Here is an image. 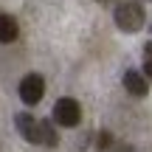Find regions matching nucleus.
<instances>
[{
	"mask_svg": "<svg viewBox=\"0 0 152 152\" xmlns=\"http://www.w3.org/2000/svg\"><path fill=\"white\" fill-rule=\"evenodd\" d=\"M115 26L121 28V31L127 34H135L144 28V23H147V14H144L141 3H135V0H127V3H121L118 9H115Z\"/></svg>",
	"mask_w": 152,
	"mask_h": 152,
	"instance_id": "1",
	"label": "nucleus"
},
{
	"mask_svg": "<svg viewBox=\"0 0 152 152\" xmlns=\"http://www.w3.org/2000/svg\"><path fill=\"white\" fill-rule=\"evenodd\" d=\"M54 121L59 127H76L82 121V107L76 99H59V102L54 104Z\"/></svg>",
	"mask_w": 152,
	"mask_h": 152,
	"instance_id": "2",
	"label": "nucleus"
},
{
	"mask_svg": "<svg viewBox=\"0 0 152 152\" xmlns=\"http://www.w3.org/2000/svg\"><path fill=\"white\" fill-rule=\"evenodd\" d=\"M45 96V79L39 73H28V76H23V82H20V99L31 107V104H37L39 99Z\"/></svg>",
	"mask_w": 152,
	"mask_h": 152,
	"instance_id": "3",
	"label": "nucleus"
},
{
	"mask_svg": "<svg viewBox=\"0 0 152 152\" xmlns=\"http://www.w3.org/2000/svg\"><path fill=\"white\" fill-rule=\"evenodd\" d=\"M14 124H17V132H20L28 144H42V121H37L28 113H20L14 118Z\"/></svg>",
	"mask_w": 152,
	"mask_h": 152,
	"instance_id": "4",
	"label": "nucleus"
},
{
	"mask_svg": "<svg viewBox=\"0 0 152 152\" xmlns=\"http://www.w3.org/2000/svg\"><path fill=\"white\" fill-rule=\"evenodd\" d=\"M124 87H127V93L135 96V99H144L149 93V82L144 79L141 73H135V71H127L124 73Z\"/></svg>",
	"mask_w": 152,
	"mask_h": 152,
	"instance_id": "5",
	"label": "nucleus"
},
{
	"mask_svg": "<svg viewBox=\"0 0 152 152\" xmlns=\"http://www.w3.org/2000/svg\"><path fill=\"white\" fill-rule=\"evenodd\" d=\"M17 34H20V28H17V20L11 14H0V42L9 45L17 39Z\"/></svg>",
	"mask_w": 152,
	"mask_h": 152,
	"instance_id": "6",
	"label": "nucleus"
},
{
	"mask_svg": "<svg viewBox=\"0 0 152 152\" xmlns=\"http://www.w3.org/2000/svg\"><path fill=\"white\" fill-rule=\"evenodd\" d=\"M42 144L45 147H54L56 144V132H54V124L51 121H42Z\"/></svg>",
	"mask_w": 152,
	"mask_h": 152,
	"instance_id": "7",
	"label": "nucleus"
},
{
	"mask_svg": "<svg viewBox=\"0 0 152 152\" xmlns=\"http://www.w3.org/2000/svg\"><path fill=\"white\" fill-rule=\"evenodd\" d=\"M144 71H147V76L152 79V42L144 48Z\"/></svg>",
	"mask_w": 152,
	"mask_h": 152,
	"instance_id": "8",
	"label": "nucleus"
},
{
	"mask_svg": "<svg viewBox=\"0 0 152 152\" xmlns=\"http://www.w3.org/2000/svg\"><path fill=\"white\" fill-rule=\"evenodd\" d=\"M110 144H113V135H110L107 130H102V132H99V144H96V147L99 149H107Z\"/></svg>",
	"mask_w": 152,
	"mask_h": 152,
	"instance_id": "9",
	"label": "nucleus"
},
{
	"mask_svg": "<svg viewBox=\"0 0 152 152\" xmlns=\"http://www.w3.org/2000/svg\"><path fill=\"white\" fill-rule=\"evenodd\" d=\"M115 152H135V149H132L130 144H118V147H115Z\"/></svg>",
	"mask_w": 152,
	"mask_h": 152,
	"instance_id": "10",
	"label": "nucleus"
},
{
	"mask_svg": "<svg viewBox=\"0 0 152 152\" xmlns=\"http://www.w3.org/2000/svg\"><path fill=\"white\" fill-rule=\"evenodd\" d=\"M102 3H110V0H102Z\"/></svg>",
	"mask_w": 152,
	"mask_h": 152,
	"instance_id": "11",
	"label": "nucleus"
}]
</instances>
